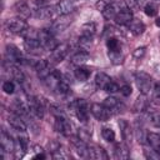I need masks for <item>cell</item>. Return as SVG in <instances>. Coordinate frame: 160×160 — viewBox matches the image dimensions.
Here are the masks:
<instances>
[{"label":"cell","instance_id":"cell-1","mask_svg":"<svg viewBox=\"0 0 160 160\" xmlns=\"http://www.w3.org/2000/svg\"><path fill=\"white\" fill-rule=\"evenodd\" d=\"M135 84L140 90V92L144 95H148L154 88L152 78L145 71H139L135 74Z\"/></svg>","mask_w":160,"mask_h":160},{"label":"cell","instance_id":"cell-2","mask_svg":"<svg viewBox=\"0 0 160 160\" xmlns=\"http://www.w3.org/2000/svg\"><path fill=\"white\" fill-rule=\"evenodd\" d=\"M28 105L30 109V112L32 116L38 119L44 118L45 112V101L40 96H28Z\"/></svg>","mask_w":160,"mask_h":160},{"label":"cell","instance_id":"cell-3","mask_svg":"<svg viewBox=\"0 0 160 160\" xmlns=\"http://www.w3.org/2000/svg\"><path fill=\"white\" fill-rule=\"evenodd\" d=\"M69 51H70L69 44H66V42L59 44V45L51 51V54H50V56H49L48 60H49V62H50L51 65H56V64L61 62V61L66 58V55L69 54Z\"/></svg>","mask_w":160,"mask_h":160},{"label":"cell","instance_id":"cell-4","mask_svg":"<svg viewBox=\"0 0 160 160\" xmlns=\"http://www.w3.org/2000/svg\"><path fill=\"white\" fill-rule=\"evenodd\" d=\"M71 108L74 109V111L76 114V118L81 122L86 124L88 120H89V110H88V102H86V100H84V99H76V100H74L71 102Z\"/></svg>","mask_w":160,"mask_h":160},{"label":"cell","instance_id":"cell-5","mask_svg":"<svg viewBox=\"0 0 160 160\" xmlns=\"http://www.w3.org/2000/svg\"><path fill=\"white\" fill-rule=\"evenodd\" d=\"M5 61L11 64H26V59L22 58L21 51L15 45H6L5 48Z\"/></svg>","mask_w":160,"mask_h":160},{"label":"cell","instance_id":"cell-6","mask_svg":"<svg viewBox=\"0 0 160 160\" xmlns=\"http://www.w3.org/2000/svg\"><path fill=\"white\" fill-rule=\"evenodd\" d=\"M71 21H72V20H71L70 14L60 15V16H58V18L54 20V22L51 24L50 29H51V31H52L54 34L61 32V31H64V30H66V29L69 28V25L71 24Z\"/></svg>","mask_w":160,"mask_h":160},{"label":"cell","instance_id":"cell-7","mask_svg":"<svg viewBox=\"0 0 160 160\" xmlns=\"http://www.w3.org/2000/svg\"><path fill=\"white\" fill-rule=\"evenodd\" d=\"M90 111L99 121H108L112 115V112L108 108H105L102 104L101 105L100 104H92L90 108Z\"/></svg>","mask_w":160,"mask_h":160},{"label":"cell","instance_id":"cell-8","mask_svg":"<svg viewBox=\"0 0 160 160\" xmlns=\"http://www.w3.org/2000/svg\"><path fill=\"white\" fill-rule=\"evenodd\" d=\"M5 26L9 31L15 32V34H21L25 29H28V24L24 19L21 18H15V19H9L5 22Z\"/></svg>","mask_w":160,"mask_h":160},{"label":"cell","instance_id":"cell-9","mask_svg":"<svg viewBox=\"0 0 160 160\" xmlns=\"http://www.w3.org/2000/svg\"><path fill=\"white\" fill-rule=\"evenodd\" d=\"M55 130L58 132H60L61 135H64V136H70L71 135V124L68 120L66 115L55 118Z\"/></svg>","mask_w":160,"mask_h":160},{"label":"cell","instance_id":"cell-10","mask_svg":"<svg viewBox=\"0 0 160 160\" xmlns=\"http://www.w3.org/2000/svg\"><path fill=\"white\" fill-rule=\"evenodd\" d=\"M102 105H104L105 108H108V109L112 112V115L120 114V112H122V111L125 110L124 104L120 102V101H119L116 98H114V96H108V98L102 101Z\"/></svg>","mask_w":160,"mask_h":160},{"label":"cell","instance_id":"cell-11","mask_svg":"<svg viewBox=\"0 0 160 160\" xmlns=\"http://www.w3.org/2000/svg\"><path fill=\"white\" fill-rule=\"evenodd\" d=\"M119 128H120L121 138H122L124 142L131 144V141H132V128L130 126V124L125 119H120L119 120Z\"/></svg>","mask_w":160,"mask_h":160},{"label":"cell","instance_id":"cell-12","mask_svg":"<svg viewBox=\"0 0 160 160\" xmlns=\"http://www.w3.org/2000/svg\"><path fill=\"white\" fill-rule=\"evenodd\" d=\"M14 148L15 140H12V138L5 130H2L0 136V150H4L6 152H14Z\"/></svg>","mask_w":160,"mask_h":160},{"label":"cell","instance_id":"cell-13","mask_svg":"<svg viewBox=\"0 0 160 160\" xmlns=\"http://www.w3.org/2000/svg\"><path fill=\"white\" fill-rule=\"evenodd\" d=\"M114 20L118 25H129L132 20V12L129 8H124L118 12V15L114 18Z\"/></svg>","mask_w":160,"mask_h":160},{"label":"cell","instance_id":"cell-14","mask_svg":"<svg viewBox=\"0 0 160 160\" xmlns=\"http://www.w3.org/2000/svg\"><path fill=\"white\" fill-rule=\"evenodd\" d=\"M121 10L120 8V4H114V2H109V4H105V6L102 8L101 10V14L102 16L106 19V20H110V19H114L118 12Z\"/></svg>","mask_w":160,"mask_h":160},{"label":"cell","instance_id":"cell-15","mask_svg":"<svg viewBox=\"0 0 160 160\" xmlns=\"http://www.w3.org/2000/svg\"><path fill=\"white\" fill-rule=\"evenodd\" d=\"M24 48L30 54H40L44 49L39 39H25Z\"/></svg>","mask_w":160,"mask_h":160},{"label":"cell","instance_id":"cell-16","mask_svg":"<svg viewBox=\"0 0 160 160\" xmlns=\"http://www.w3.org/2000/svg\"><path fill=\"white\" fill-rule=\"evenodd\" d=\"M8 122L16 131H25L26 130V124H25L24 119L18 114H11L8 118Z\"/></svg>","mask_w":160,"mask_h":160},{"label":"cell","instance_id":"cell-17","mask_svg":"<svg viewBox=\"0 0 160 160\" xmlns=\"http://www.w3.org/2000/svg\"><path fill=\"white\" fill-rule=\"evenodd\" d=\"M114 156L120 160H126L130 158L129 148L126 142H116L114 146Z\"/></svg>","mask_w":160,"mask_h":160},{"label":"cell","instance_id":"cell-18","mask_svg":"<svg viewBox=\"0 0 160 160\" xmlns=\"http://www.w3.org/2000/svg\"><path fill=\"white\" fill-rule=\"evenodd\" d=\"M89 58H90V55H89L88 50H85V49H79L75 54H72V56H71L70 60H71V64L80 66V65L85 64V62L89 60Z\"/></svg>","mask_w":160,"mask_h":160},{"label":"cell","instance_id":"cell-19","mask_svg":"<svg viewBox=\"0 0 160 160\" xmlns=\"http://www.w3.org/2000/svg\"><path fill=\"white\" fill-rule=\"evenodd\" d=\"M89 158L91 159H98V160H106L108 154L106 151L99 146V145H90L89 146Z\"/></svg>","mask_w":160,"mask_h":160},{"label":"cell","instance_id":"cell-20","mask_svg":"<svg viewBox=\"0 0 160 160\" xmlns=\"http://www.w3.org/2000/svg\"><path fill=\"white\" fill-rule=\"evenodd\" d=\"M14 9L19 14V16L20 18H24V19L29 18L32 14V10H31L30 5L26 1H19V2H16L15 6H14Z\"/></svg>","mask_w":160,"mask_h":160},{"label":"cell","instance_id":"cell-21","mask_svg":"<svg viewBox=\"0 0 160 160\" xmlns=\"http://www.w3.org/2000/svg\"><path fill=\"white\" fill-rule=\"evenodd\" d=\"M111 81H112L111 78L108 74H105V72H98L96 76H95V84H96V86L99 89L104 90V91L106 90V88L109 86V84Z\"/></svg>","mask_w":160,"mask_h":160},{"label":"cell","instance_id":"cell-22","mask_svg":"<svg viewBox=\"0 0 160 160\" xmlns=\"http://www.w3.org/2000/svg\"><path fill=\"white\" fill-rule=\"evenodd\" d=\"M146 142L150 148L156 150L160 154V134L156 132H148L146 134Z\"/></svg>","mask_w":160,"mask_h":160},{"label":"cell","instance_id":"cell-23","mask_svg":"<svg viewBox=\"0 0 160 160\" xmlns=\"http://www.w3.org/2000/svg\"><path fill=\"white\" fill-rule=\"evenodd\" d=\"M56 6H58V9H59V11H60L61 15L71 14L74 11V9H75V6H74V4H72L71 0H61Z\"/></svg>","mask_w":160,"mask_h":160},{"label":"cell","instance_id":"cell-24","mask_svg":"<svg viewBox=\"0 0 160 160\" xmlns=\"http://www.w3.org/2000/svg\"><path fill=\"white\" fill-rule=\"evenodd\" d=\"M146 108H148V100H146V95H144V94H141V95H139L138 98H136V100H135V102H134V111H136V112H142V111H145L146 110Z\"/></svg>","mask_w":160,"mask_h":160},{"label":"cell","instance_id":"cell-25","mask_svg":"<svg viewBox=\"0 0 160 160\" xmlns=\"http://www.w3.org/2000/svg\"><path fill=\"white\" fill-rule=\"evenodd\" d=\"M128 26H129V30L134 35H141L144 32V30H145V25L140 20H136V19H132L131 22Z\"/></svg>","mask_w":160,"mask_h":160},{"label":"cell","instance_id":"cell-26","mask_svg":"<svg viewBox=\"0 0 160 160\" xmlns=\"http://www.w3.org/2000/svg\"><path fill=\"white\" fill-rule=\"evenodd\" d=\"M95 32H96V25H95V22H92V21L85 22V24L81 26V35H82V36H86V38L92 39V36L95 35Z\"/></svg>","mask_w":160,"mask_h":160},{"label":"cell","instance_id":"cell-27","mask_svg":"<svg viewBox=\"0 0 160 160\" xmlns=\"http://www.w3.org/2000/svg\"><path fill=\"white\" fill-rule=\"evenodd\" d=\"M74 75H75V78H76L79 81H86V80L90 78V75H91V70H90V69H86V68H82V66L80 65V66H78V68L75 69Z\"/></svg>","mask_w":160,"mask_h":160},{"label":"cell","instance_id":"cell-28","mask_svg":"<svg viewBox=\"0 0 160 160\" xmlns=\"http://www.w3.org/2000/svg\"><path fill=\"white\" fill-rule=\"evenodd\" d=\"M135 134H136V139L141 144H145L146 142V134L145 130H144V126L141 124V121L139 122V120H136V125H135Z\"/></svg>","mask_w":160,"mask_h":160},{"label":"cell","instance_id":"cell-29","mask_svg":"<svg viewBox=\"0 0 160 160\" xmlns=\"http://www.w3.org/2000/svg\"><path fill=\"white\" fill-rule=\"evenodd\" d=\"M106 46H108L109 51H120V50H121V44H120L119 39L115 38V36L108 38V40H106Z\"/></svg>","mask_w":160,"mask_h":160},{"label":"cell","instance_id":"cell-30","mask_svg":"<svg viewBox=\"0 0 160 160\" xmlns=\"http://www.w3.org/2000/svg\"><path fill=\"white\" fill-rule=\"evenodd\" d=\"M56 90L60 92V94H62V95H68V94H70V85H69V82L68 81H65L62 78L60 79V81L58 82V86H56Z\"/></svg>","mask_w":160,"mask_h":160},{"label":"cell","instance_id":"cell-31","mask_svg":"<svg viewBox=\"0 0 160 160\" xmlns=\"http://www.w3.org/2000/svg\"><path fill=\"white\" fill-rule=\"evenodd\" d=\"M101 136H102L104 140H106L109 142H112L115 140V132L110 128H102L101 129Z\"/></svg>","mask_w":160,"mask_h":160},{"label":"cell","instance_id":"cell-32","mask_svg":"<svg viewBox=\"0 0 160 160\" xmlns=\"http://www.w3.org/2000/svg\"><path fill=\"white\" fill-rule=\"evenodd\" d=\"M108 55H109V59L111 60L112 64H121L122 62L124 56L121 54V50L120 51H109Z\"/></svg>","mask_w":160,"mask_h":160},{"label":"cell","instance_id":"cell-33","mask_svg":"<svg viewBox=\"0 0 160 160\" xmlns=\"http://www.w3.org/2000/svg\"><path fill=\"white\" fill-rule=\"evenodd\" d=\"M144 11L148 16H155L158 14V5L154 2H148L144 6Z\"/></svg>","mask_w":160,"mask_h":160},{"label":"cell","instance_id":"cell-34","mask_svg":"<svg viewBox=\"0 0 160 160\" xmlns=\"http://www.w3.org/2000/svg\"><path fill=\"white\" fill-rule=\"evenodd\" d=\"M152 102L156 105H160V81L154 84L152 88Z\"/></svg>","mask_w":160,"mask_h":160},{"label":"cell","instance_id":"cell-35","mask_svg":"<svg viewBox=\"0 0 160 160\" xmlns=\"http://www.w3.org/2000/svg\"><path fill=\"white\" fill-rule=\"evenodd\" d=\"M148 120H149L154 126L160 128V114H159V112H154V111L149 112V114H148Z\"/></svg>","mask_w":160,"mask_h":160},{"label":"cell","instance_id":"cell-36","mask_svg":"<svg viewBox=\"0 0 160 160\" xmlns=\"http://www.w3.org/2000/svg\"><path fill=\"white\" fill-rule=\"evenodd\" d=\"M78 136H79L82 141L89 142V141H90V138H91V132H90L89 130L81 128V129H79V131H78Z\"/></svg>","mask_w":160,"mask_h":160},{"label":"cell","instance_id":"cell-37","mask_svg":"<svg viewBox=\"0 0 160 160\" xmlns=\"http://www.w3.org/2000/svg\"><path fill=\"white\" fill-rule=\"evenodd\" d=\"M52 158H54V159H69V158H70V154H69L65 149L60 148V149H58L55 152H52Z\"/></svg>","mask_w":160,"mask_h":160},{"label":"cell","instance_id":"cell-38","mask_svg":"<svg viewBox=\"0 0 160 160\" xmlns=\"http://www.w3.org/2000/svg\"><path fill=\"white\" fill-rule=\"evenodd\" d=\"M50 112H51L55 118H58V116H65L64 110H62L59 105H56V104H51V105H50Z\"/></svg>","mask_w":160,"mask_h":160},{"label":"cell","instance_id":"cell-39","mask_svg":"<svg viewBox=\"0 0 160 160\" xmlns=\"http://www.w3.org/2000/svg\"><path fill=\"white\" fill-rule=\"evenodd\" d=\"M2 90L6 94H14V91H15V84L12 81H10V80L4 81L2 82Z\"/></svg>","mask_w":160,"mask_h":160},{"label":"cell","instance_id":"cell-40","mask_svg":"<svg viewBox=\"0 0 160 160\" xmlns=\"http://www.w3.org/2000/svg\"><path fill=\"white\" fill-rule=\"evenodd\" d=\"M144 154H145V156H146L148 159H152V160H158V159H160V154H159L156 150H154L152 148H150V149H145V150H144Z\"/></svg>","mask_w":160,"mask_h":160},{"label":"cell","instance_id":"cell-41","mask_svg":"<svg viewBox=\"0 0 160 160\" xmlns=\"http://www.w3.org/2000/svg\"><path fill=\"white\" fill-rule=\"evenodd\" d=\"M146 54V48L145 46H140V48H136L134 51H132V56L135 59H142Z\"/></svg>","mask_w":160,"mask_h":160},{"label":"cell","instance_id":"cell-42","mask_svg":"<svg viewBox=\"0 0 160 160\" xmlns=\"http://www.w3.org/2000/svg\"><path fill=\"white\" fill-rule=\"evenodd\" d=\"M61 148V145H60V142L59 141H56V140H51V141H49L48 142V150L52 154V152H55L58 149H60Z\"/></svg>","mask_w":160,"mask_h":160},{"label":"cell","instance_id":"cell-43","mask_svg":"<svg viewBox=\"0 0 160 160\" xmlns=\"http://www.w3.org/2000/svg\"><path fill=\"white\" fill-rule=\"evenodd\" d=\"M105 91H108V92H110V94H115V92L120 91V86H119L115 81H111V82L109 84V86L106 88V90H105Z\"/></svg>","mask_w":160,"mask_h":160},{"label":"cell","instance_id":"cell-44","mask_svg":"<svg viewBox=\"0 0 160 160\" xmlns=\"http://www.w3.org/2000/svg\"><path fill=\"white\" fill-rule=\"evenodd\" d=\"M131 86L130 85H128V84H125V85H122L121 88H120V94L122 95V96H130L131 95Z\"/></svg>","mask_w":160,"mask_h":160},{"label":"cell","instance_id":"cell-45","mask_svg":"<svg viewBox=\"0 0 160 160\" xmlns=\"http://www.w3.org/2000/svg\"><path fill=\"white\" fill-rule=\"evenodd\" d=\"M35 5L38 8H46L49 6V0H35Z\"/></svg>","mask_w":160,"mask_h":160},{"label":"cell","instance_id":"cell-46","mask_svg":"<svg viewBox=\"0 0 160 160\" xmlns=\"http://www.w3.org/2000/svg\"><path fill=\"white\" fill-rule=\"evenodd\" d=\"M32 149H34V151H36V152H42V149H41V146H39V145H34Z\"/></svg>","mask_w":160,"mask_h":160},{"label":"cell","instance_id":"cell-47","mask_svg":"<svg viewBox=\"0 0 160 160\" xmlns=\"http://www.w3.org/2000/svg\"><path fill=\"white\" fill-rule=\"evenodd\" d=\"M34 159H45V155L42 152H38L36 155H34Z\"/></svg>","mask_w":160,"mask_h":160},{"label":"cell","instance_id":"cell-48","mask_svg":"<svg viewBox=\"0 0 160 160\" xmlns=\"http://www.w3.org/2000/svg\"><path fill=\"white\" fill-rule=\"evenodd\" d=\"M155 24H156V26H159V28H160V16L155 20Z\"/></svg>","mask_w":160,"mask_h":160},{"label":"cell","instance_id":"cell-49","mask_svg":"<svg viewBox=\"0 0 160 160\" xmlns=\"http://www.w3.org/2000/svg\"><path fill=\"white\" fill-rule=\"evenodd\" d=\"M102 1H104V2H105V4H109V2H111V1H112V0H102Z\"/></svg>","mask_w":160,"mask_h":160},{"label":"cell","instance_id":"cell-50","mask_svg":"<svg viewBox=\"0 0 160 160\" xmlns=\"http://www.w3.org/2000/svg\"><path fill=\"white\" fill-rule=\"evenodd\" d=\"M144 1H145V0H138V4H140V5H141Z\"/></svg>","mask_w":160,"mask_h":160}]
</instances>
